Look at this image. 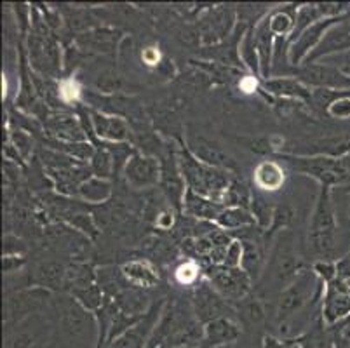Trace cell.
Here are the masks:
<instances>
[{"label":"cell","instance_id":"cell-1","mask_svg":"<svg viewBox=\"0 0 350 348\" xmlns=\"http://www.w3.org/2000/svg\"><path fill=\"white\" fill-rule=\"evenodd\" d=\"M176 161L180 165L181 176L185 180L187 188L196 191L197 196L211 199L221 204L225 191L234 178L230 172L224 169H216L200 162L189 148H181L176 153Z\"/></svg>","mask_w":350,"mask_h":348},{"label":"cell","instance_id":"cell-2","mask_svg":"<svg viewBox=\"0 0 350 348\" xmlns=\"http://www.w3.org/2000/svg\"><path fill=\"white\" fill-rule=\"evenodd\" d=\"M336 232H338V225H336L335 209L331 202V190L329 187H323L314 215H312L310 228H308L310 247L323 260L329 261V258L335 256Z\"/></svg>","mask_w":350,"mask_h":348},{"label":"cell","instance_id":"cell-3","mask_svg":"<svg viewBox=\"0 0 350 348\" xmlns=\"http://www.w3.org/2000/svg\"><path fill=\"white\" fill-rule=\"evenodd\" d=\"M282 161L293 168L295 171L301 172L305 176H310L319 181L323 187H333L350 181V157L335 159V157H301L284 153Z\"/></svg>","mask_w":350,"mask_h":348},{"label":"cell","instance_id":"cell-4","mask_svg":"<svg viewBox=\"0 0 350 348\" xmlns=\"http://www.w3.org/2000/svg\"><path fill=\"white\" fill-rule=\"evenodd\" d=\"M209 284L227 302H243L250 296L251 279L241 268H228L225 265H208L204 270Z\"/></svg>","mask_w":350,"mask_h":348},{"label":"cell","instance_id":"cell-5","mask_svg":"<svg viewBox=\"0 0 350 348\" xmlns=\"http://www.w3.org/2000/svg\"><path fill=\"white\" fill-rule=\"evenodd\" d=\"M312 280H314V272H301L281 293V298H279L278 305L279 324L295 319V315L300 314L301 308L307 305L308 299L312 298V291L317 289V286H319V279H316V282H312Z\"/></svg>","mask_w":350,"mask_h":348},{"label":"cell","instance_id":"cell-6","mask_svg":"<svg viewBox=\"0 0 350 348\" xmlns=\"http://www.w3.org/2000/svg\"><path fill=\"white\" fill-rule=\"evenodd\" d=\"M297 79L314 89H336V91L350 89V75L342 72L338 66H333L326 62L304 65L298 70Z\"/></svg>","mask_w":350,"mask_h":348},{"label":"cell","instance_id":"cell-7","mask_svg":"<svg viewBox=\"0 0 350 348\" xmlns=\"http://www.w3.org/2000/svg\"><path fill=\"white\" fill-rule=\"evenodd\" d=\"M347 18H349V14L336 16V18H324L321 19V21H317V23L312 25L310 28H307V30H305L304 34H301L300 37H298L297 40L289 46V51H288L289 63L295 66H300L301 62L307 59L308 54L319 46L321 40H323L324 35H326V31L329 30V28L340 25L342 21H345Z\"/></svg>","mask_w":350,"mask_h":348},{"label":"cell","instance_id":"cell-8","mask_svg":"<svg viewBox=\"0 0 350 348\" xmlns=\"http://www.w3.org/2000/svg\"><path fill=\"white\" fill-rule=\"evenodd\" d=\"M192 310L197 321L204 325L208 322L215 321V319L227 317V314L230 312V306H228L227 299L219 295L211 284L200 282L196 287V293H193Z\"/></svg>","mask_w":350,"mask_h":348},{"label":"cell","instance_id":"cell-9","mask_svg":"<svg viewBox=\"0 0 350 348\" xmlns=\"http://www.w3.org/2000/svg\"><path fill=\"white\" fill-rule=\"evenodd\" d=\"M165 299L155 303L150 306V310L146 312L145 317L133 325L131 330H127L122 336L113 340L112 343L107 345L105 348H146L148 340H150L152 333H154L155 325H157L159 319H161L162 310H164Z\"/></svg>","mask_w":350,"mask_h":348},{"label":"cell","instance_id":"cell-10","mask_svg":"<svg viewBox=\"0 0 350 348\" xmlns=\"http://www.w3.org/2000/svg\"><path fill=\"white\" fill-rule=\"evenodd\" d=\"M270 273L275 284L281 287H288L293 280L300 276V260L293 251L291 237H281V242L273 251L272 261H270Z\"/></svg>","mask_w":350,"mask_h":348},{"label":"cell","instance_id":"cell-11","mask_svg":"<svg viewBox=\"0 0 350 348\" xmlns=\"http://www.w3.org/2000/svg\"><path fill=\"white\" fill-rule=\"evenodd\" d=\"M124 174H126L127 183L133 188H152L161 181L162 165L157 159L146 157L142 153H135L131 159H127L124 165Z\"/></svg>","mask_w":350,"mask_h":348},{"label":"cell","instance_id":"cell-12","mask_svg":"<svg viewBox=\"0 0 350 348\" xmlns=\"http://www.w3.org/2000/svg\"><path fill=\"white\" fill-rule=\"evenodd\" d=\"M189 150L199 159L200 162L211 165L216 169H224V171H239V165L235 159L232 157L227 150H224L219 145H216L211 139L204 136H197V138L189 139Z\"/></svg>","mask_w":350,"mask_h":348},{"label":"cell","instance_id":"cell-13","mask_svg":"<svg viewBox=\"0 0 350 348\" xmlns=\"http://www.w3.org/2000/svg\"><path fill=\"white\" fill-rule=\"evenodd\" d=\"M343 51H350V30L347 27H336L329 28L321 40L319 46L312 51L305 59V65H312L317 59H326V57H333L335 54L343 53Z\"/></svg>","mask_w":350,"mask_h":348},{"label":"cell","instance_id":"cell-14","mask_svg":"<svg viewBox=\"0 0 350 348\" xmlns=\"http://www.w3.org/2000/svg\"><path fill=\"white\" fill-rule=\"evenodd\" d=\"M241 338V325L230 317H219L204 324V340L202 347L221 348L235 343Z\"/></svg>","mask_w":350,"mask_h":348},{"label":"cell","instance_id":"cell-15","mask_svg":"<svg viewBox=\"0 0 350 348\" xmlns=\"http://www.w3.org/2000/svg\"><path fill=\"white\" fill-rule=\"evenodd\" d=\"M293 155L343 159L347 155H350V138H347V136H333V138L314 139L307 146H301V148L295 150Z\"/></svg>","mask_w":350,"mask_h":348},{"label":"cell","instance_id":"cell-16","mask_svg":"<svg viewBox=\"0 0 350 348\" xmlns=\"http://www.w3.org/2000/svg\"><path fill=\"white\" fill-rule=\"evenodd\" d=\"M91 124L98 138L108 143H122L129 139V127L126 120L117 115H107L91 110Z\"/></svg>","mask_w":350,"mask_h":348},{"label":"cell","instance_id":"cell-17","mask_svg":"<svg viewBox=\"0 0 350 348\" xmlns=\"http://www.w3.org/2000/svg\"><path fill=\"white\" fill-rule=\"evenodd\" d=\"M234 27V12L232 9H216L209 12L200 23V38L208 44H215L228 37Z\"/></svg>","mask_w":350,"mask_h":348},{"label":"cell","instance_id":"cell-18","mask_svg":"<svg viewBox=\"0 0 350 348\" xmlns=\"http://www.w3.org/2000/svg\"><path fill=\"white\" fill-rule=\"evenodd\" d=\"M263 89L270 94L279 96V98H288V100H301L312 101V91L308 85H305L297 77H275L263 82Z\"/></svg>","mask_w":350,"mask_h":348},{"label":"cell","instance_id":"cell-19","mask_svg":"<svg viewBox=\"0 0 350 348\" xmlns=\"http://www.w3.org/2000/svg\"><path fill=\"white\" fill-rule=\"evenodd\" d=\"M224 209V204L197 196L196 191L187 188L185 199H183V213H185L189 218H196L199 219V222H216L218 215Z\"/></svg>","mask_w":350,"mask_h":348},{"label":"cell","instance_id":"cell-20","mask_svg":"<svg viewBox=\"0 0 350 348\" xmlns=\"http://www.w3.org/2000/svg\"><path fill=\"white\" fill-rule=\"evenodd\" d=\"M124 277L133 287L146 289V287H155L159 284L157 267L150 260H131L120 267Z\"/></svg>","mask_w":350,"mask_h":348},{"label":"cell","instance_id":"cell-21","mask_svg":"<svg viewBox=\"0 0 350 348\" xmlns=\"http://www.w3.org/2000/svg\"><path fill=\"white\" fill-rule=\"evenodd\" d=\"M286 172L275 161H262L254 169V185L263 191H275L282 188Z\"/></svg>","mask_w":350,"mask_h":348},{"label":"cell","instance_id":"cell-22","mask_svg":"<svg viewBox=\"0 0 350 348\" xmlns=\"http://www.w3.org/2000/svg\"><path fill=\"white\" fill-rule=\"evenodd\" d=\"M273 34L270 31L269 18L263 19L262 23L254 28V44H256L258 57H260V70L262 77L269 81L270 73V62H272V51H273Z\"/></svg>","mask_w":350,"mask_h":348},{"label":"cell","instance_id":"cell-23","mask_svg":"<svg viewBox=\"0 0 350 348\" xmlns=\"http://www.w3.org/2000/svg\"><path fill=\"white\" fill-rule=\"evenodd\" d=\"M117 306L122 314L129 315V317H143L146 312L150 310V302L148 296L143 293V289L138 287H127L126 291L120 293L116 298Z\"/></svg>","mask_w":350,"mask_h":348},{"label":"cell","instance_id":"cell-24","mask_svg":"<svg viewBox=\"0 0 350 348\" xmlns=\"http://www.w3.org/2000/svg\"><path fill=\"white\" fill-rule=\"evenodd\" d=\"M66 268L58 261H44L35 270V284L44 289H62L65 287Z\"/></svg>","mask_w":350,"mask_h":348},{"label":"cell","instance_id":"cell-25","mask_svg":"<svg viewBox=\"0 0 350 348\" xmlns=\"http://www.w3.org/2000/svg\"><path fill=\"white\" fill-rule=\"evenodd\" d=\"M243 242V258H241V270L250 277L251 280H256L262 276L263 263H265V254L258 242L241 241Z\"/></svg>","mask_w":350,"mask_h":348},{"label":"cell","instance_id":"cell-26","mask_svg":"<svg viewBox=\"0 0 350 348\" xmlns=\"http://www.w3.org/2000/svg\"><path fill=\"white\" fill-rule=\"evenodd\" d=\"M51 131L65 143H82L85 142L84 129L81 124L75 120V117L70 115H58L51 119Z\"/></svg>","mask_w":350,"mask_h":348},{"label":"cell","instance_id":"cell-27","mask_svg":"<svg viewBox=\"0 0 350 348\" xmlns=\"http://www.w3.org/2000/svg\"><path fill=\"white\" fill-rule=\"evenodd\" d=\"M251 199H253V191L247 187L246 181L243 178L235 176L232 183L228 185L227 191H225L221 204L225 207H243V209L250 211Z\"/></svg>","mask_w":350,"mask_h":348},{"label":"cell","instance_id":"cell-28","mask_svg":"<svg viewBox=\"0 0 350 348\" xmlns=\"http://www.w3.org/2000/svg\"><path fill=\"white\" fill-rule=\"evenodd\" d=\"M216 225L221 230H235V228H246V226L254 225V216L251 211L243 209V207H225L216 218Z\"/></svg>","mask_w":350,"mask_h":348},{"label":"cell","instance_id":"cell-29","mask_svg":"<svg viewBox=\"0 0 350 348\" xmlns=\"http://www.w3.org/2000/svg\"><path fill=\"white\" fill-rule=\"evenodd\" d=\"M79 193H81L82 199H85L88 202L103 204L105 200H108L110 196H112V185H110L108 180H101V178L93 176L81 185Z\"/></svg>","mask_w":350,"mask_h":348},{"label":"cell","instance_id":"cell-30","mask_svg":"<svg viewBox=\"0 0 350 348\" xmlns=\"http://www.w3.org/2000/svg\"><path fill=\"white\" fill-rule=\"evenodd\" d=\"M120 38V34L116 30H110V28H98V30L89 31V34L82 35L79 40H85V44L93 47L96 51H103L108 53L117 46V40Z\"/></svg>","mask_w":350,"mask_h":348},{"label":"cell","instance_id":"cell-31","mask_svg":"<svg viewBox=\"0 0 350 348\" xmlns=\"http://www.w3.org/2000/svg\"><path fill=\"white\" fill-rule=\"evenodd\" d=\"M251 215L254 216V222L258 223V226L262 230H269L270 225L273 222V213H275V207L272 204H269V200L258 193V191H253V199H251Z\"/></svg>","mask_w":350,"mask_h":348},{"label":"cell","instance_id":"cell-32","mask_svg":"<svg viewBox=\"0 0 350 348\" xmlns=\"http://www.w3.org/2000/svg\"><path fill=\"white\" fill-rule=\"evenodd\" d=\"M75 302L79 303L81 306H84L88 312H98L101 308L105 302V295L101 291V287L98 286L96 282L91 284L88 287H82V289H77V291L72 293Z\"/></svg>","mask_w":350,"mask_h":348},{"label":"cell","instance_id":"cell-33","mask_svg":"<svg viewBox=\"0 0 350 348\" xmlns=\"http://www.w3.org/2000/svg\"><path fill=\"white\" fill-rule=\"evenodd\" d=\"M295 21H297V16L289 14L286 11H275L269 18L270 31H272L273 37L278 38V40L279 38L288 40L291 37L293 30H295Z\"/></svg>","mask_w":350,"mask_h":348},{"label":"cell","instance_id":"cell-34","mask_svg":"<svg viewBox=\"0 0 350 348\" xmlns=\"http://www.w3.org/2000/svg\"><path fill=\"white\" fill-rule=\"evenodd\" d=\"M239 56L243 57V62L246 63L253 72L262 75V70H260V57H258L256 44H254V30H250L243 37L241 44H239Z\"/></svg>","mask_w":350,"mask_h":348},{"label":"cell","instance_id":"cell-35","mask_svg":"<svg viewBox=\"0 0 350 348\" xmlns=\"http://www.w3.org/2000/svg\"><path fill=\"white\" fill-rule=\"evenodd\" d=\"M241 315H243V319L247 324L256 325L265 321V306H263V303L258 298H250L247 296V298H244L241 302Z\"/></svg>","mask_w":350,"mask_h":348},{"label":"cell","instance_id":"cell-36","mask_svg":"<svg viewBox=\"0 0 350 348\" xmlns=\"http://www.w3.org/2000/svg\"><path fill=\"white\" fill-rule=\"evenodd\" d=\"M112 155H110L107 150H96L93 159H91V171H93V176L101 178V180H108L110 174H112Z\"/></svg>","mask_w":350,"mask_h":348},{"label":"cell","instance_id":"cell-37","mask_svg":"<svg viewBox=\"0 0 350 348\" xmlns=\"http://www.w3.org/2000/svg\"><path fill=\"white\" fill-rule=\"evenodd\" d=\"M200 277V267L196 260H187L176 268V272H174V279H176L178 284L181 286H193V284L199 280Z\"/></svg>","mask_w":350,"mask_h":348},{"label":"cell","instance_id":"cell-38","mask_svg":"<svg viewBox=\"0 0 350 348\" xmlns=\"http://www.w3.org/2000/svg\"><path fill=\"white\" fill-rule=\"evenodd\" d=\"M152 256L157 261L162 263H167V261H173L178 256V247L170 241H164V239H155L154 244L150 245Z\"/></svg>","mask_w":350,"mask_h":348},{"label":"cell","instance_id":"cell-39","mask_svg":"<svg viewBox=\"0 0 350 348\" xmlns=\"http://www.w3.org/2000/svg\"><path fill=\"white\" fill-rule=\"evenodd\" d=\"M293 219V209L289 206H278L275 207V213H273V222L270 225V228L267 230V239L272 237V234H275L278 230L286 228V226L291 223Z\"/></svg>","mask_w":350,"mask_h":348},{"label":"cell","instance_id":"cell-40","mask_svg":"<svg viewBox=\"0 0 350 348\" xmlns=\"http://www.w3.org/2000/svg\"><path fill=\"white\" fill-rule=\"evenodd\" d=\"M312 272H314V276H316L324 286H327V284H331L336 279V261H316L314 267H312Z\"/></svg>","mask_w":350,"mask_h":348},{"label":"cell","instance_id":"cell-41","mask_svg":"<svg viewBox=\"0 0 350 348\" xmlns=\"http://www.w3.org/2000/svg\"><path fill=\"white\" fill-rule=\"evenodd\" d=\"M58 96L63 103H75L81 96V85L73 79H65L58 88Z\"/></svg>","mask_w":350,"mask_h":348},{"label":"cell","instance_id":"cell-42","mask_svg":"<svg viewBox=\"0 0 350 348\" xmlns=\"http://www.w3.org/2000/svg\"><path fill=\"white\" fill-rule=\"evenodd\" d=\"M96 88L101 92H116L120 89V79L112 72L100 73L96 79Z\"/></svg>","mask_w":350,"mask_h":348},{"label":"cell","instance_id":"cell-43","mask_svg":"<svg viewBox=\"0 0 350 348\" xmlns=\"http://www.w3.org/2000/svg\"><path fill=\"white\" fill-rule=\"evenodd\" d=\"M35 340H37V336L30 331H20V333L12 334L9 338L5 348H33Z\"/></svg>","mask_w":350,"mask_h":348},{"label":"cell","instance_id":"cell-44","mask_svg":"<svg viewBox=\"0 0 350 348\" xmlns=\"http://www.w3.org/2000/svg\"><path fill=\"white\" fill-rule=\"evenodd\" d=\"M241 258H243V242L234 241L228 245L224 265L228 268H241Z\"/></svg>","mask_w":350,"mask_h":348},{"label":"cell","instance_id":"cell-45","mask_svg":"<svg viewBox=\"0 0 350 348\" xmlns=\"http://www.w3.org/2000/svg\"><path fill=\"white\" fill-rule=\"evenodd\" d=\"M27 251V245L21 239L14 235H5L4 239V256H21Z\"/></svg>","mask_w":350,"mask_h":348},{"label":"cell","instance_id":"cell-46","mask_svg":"<svg viewBox=\"0 0 350 348\" xmlns=\"http://www.w3.org/2000/svg\"><path fill=\"white\" fill-rule=\"evenodd\" d=\"M176 223V215L171 207L167 209H162L157 213V218H155V226L159 230H171Z\"/></svg>","mask_w":350,"mask_h":348},{"label":"cell","instance_id":"cell-47","mask_svg":"<svg viewBox=\"0 0 350 348\" xmlns=\"http://www.w3.org/2000/svg\"><path fill=\"white\" fill-rule=\"evenodd\" d=\"M336 279L349 280L350 279V253L336 260Z\"/></svg>","mask_w":350,"mask_h":348},{"label":"cell","instance_id":"cell-48","mask_svg":"<svg viewBox=\"0 0 350 348\" xmlns=\"http://www.w3.org/2000/svg\"><path fill=\"white\" fill-rule=\"evenodd\" d=\"M25 265V258L21 256H4L2 260V268H4L5 273L16 272L18 268H21Z\"/></svg>","mask_w":350,"mask_h":348},{"label":"cell","instance_id":"cell-49","mask_svg":"<svg viewBox=\"0 0 350 348\" xmlns=\"http://www.w3.org/2000/svg\"><path fill=\"white\" fill-rule=\"evenodd\" d=\"M142 59L145 65L148 66H157L161 63V53L155 47H146L142 53Z\"/></svg>","mask_w":350,"mask_h":348},{"label":"cell","instance_id":"cell-50","mask_svg":"<svg viewBox=\"0 0 350 348\" xmlns=\"http://www.w3.org/2000/svg\"><path fill=\"white\" fill-rule=\"evenodd\" d=\"M14 142H16V148L20 150L21 153H27L28 152V148H30V138H28L27 134L25 133H18V134H14Z\"/></svg>","mask_w":350,"mask_h":348},{"label":"cell","instance_id":"cell-51","mask_svg":"<svg viewBox=\"0 0 350 348\" xmlns=\"http://www.w3.org/2000/svg\"><path fill=\"white\" fill-rule=\"evenodd\" d=\"M85 218H88V216H85V215H77V219H75V222H72V223H73V225H79V219H85ZM79 228H82V230H84V232H88V225H85V223H82V225L79 226Z\"/></svg>","mask_w":350,"mask_h":348},{"label":"cell","instance_id":"cell-52","mask_svg":"<svg viewBox=\"0 0 350 348\" xmlns=\"http://www.w3.org/2000/svg\"><path fill=\"white\" fill-rule=\"evenodd\" d=\"M221 348H239V347L235 343H232V345H227V347H221Z\"/></svg>","mask_w":350,"mask_h":348},{"label":"cell","instance_id":"cell-53","mask_svg":"<svg viewBox=\"0 0 350 348\" xmlns=\"http://www.w3.org/2000/svg\"><path fill=\"white\" fill-rule=\"evenodd\" d=\"M343 282L347 284V287H349V291H350V279L349 280H343Z\"/></svg>","mask_w":350,"mask_h":348},{"label":"cell","instance_id":"cell-54","mask_svg":"<svg viewBox=\"0 0 350 348\" xmlns=\"http://www.w3.org/2000/svg\"><path fill=\"white\" fill-rule=\"evenodd\" d=\"M347 216H349V222H350V204H349V211H347Z\"/></svg>","mask_w":350,"mask_h":348},{"label":"cell","instance_id":"cell-55","mask_svg":"<svg viewBox=\"0 0 350 348\" xmlns=\"http://www.w3.org/2000/svg\"><path fill=\"white\" fill-rule=\"evenodd\" d=\"M347 75H350V68H349V70H347Z\"/></svg>","mask_w":350,"mask_h":348}]
</instances>
